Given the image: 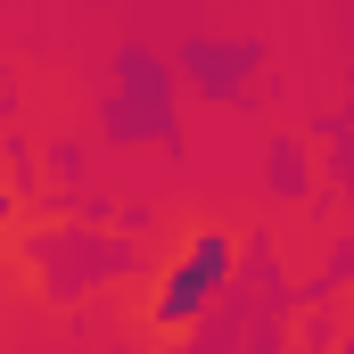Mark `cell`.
<instances>
[{
  "mask_svg": "<svg viewBox=\"0 0 354 354\" xmlns=\"http://www.w3.org/2000/svg\"><path fill=\"white\" fill-rule=\"evenodd\" d=\"M248 58H256V50H189V75H198V83H231Z\"/></svg>",
  "mask_w": 354,
  "mask_h": 354,
  "instance_id": "cell-3",
  "label": "cell"
},
{
  "mask_svg": "<svg viewBox=\"0 0 354 354\" xmlns=\"http://www.w3.org/2000/svg\"><path fill=\"white\" fill-rule=\"evenodd\" d=\"M107 132L115 140H165L174 132V91H165V66L149 50L124 58V91L107 99Z\"/></svg>",
  "mask_w": 354,
  "mask_h": 354,
  "instance_id": "cell-1",
  "label": "cell"
},
{
  "mask_svg": "<svg viewBox=\"0 0 354 354\" xmlns=\"http://www.w3.org/2000/svg\"><path fill=\"white\" fill-rule=\"evenodd\" d=\"M223 280H231V239H223V231H206V239H198V248H189L174 272H165L157 322H165V330H181L198 305H214V297H223Z\"/></svg>",
  "mask_w": 354,
  "mask_h": 354,
  "instance_id": "cell-2",
  "label": "cell"
},
{
  "mask_svg": "<svg viewBox=\"0 0 354 354\" xmlns=\"http://www.w3.org/2000/svg\"><path fill=\"white\" fill-rule=\"evenodd\" d=\"M272 181H280V189H305V157H297V149H272Z\"/></svg>",
  "mask_w": 354,
  "mask_h": 354,
  "instance_id": "cell-4",
  "label": "cell"
}]
</instances>
